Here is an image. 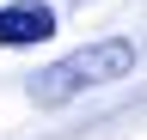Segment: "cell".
Returning <instances> with one entry per match:
<instances>
[{"label": "cell", "instance_id": "1", "mask_svg": "<svg viewBox=\"0 0 147 140\" xmlns=\"http://www.w3.org/2000/svg\"><path fill=\"white\" fill-rule=\"evenodd\" d=\"M129 73H135V43L129 37H98V43L74 49V55H61V61H49L31 79V104L37 110H61L67 98L92 92V85H110V79H129Z\"/></svg>", "mask_w": 147, "mask_h": 140}, {"label": "cell", "instance_id": "2", "mask_svg": "<svg viewBox=\"0 0 147 140\" xmlns=\"http://www.w3.org/2000/svg\"><path fill=\"white\" fill-rule=\"evenodd\" d=\"M55 6L49 0H6L0 6V49H37L55 37Z\"/></svg>", "mask_w": 147, "mask_h": 140}]
</instances>
